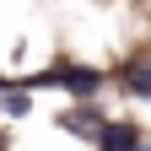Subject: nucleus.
I'll return each mask as SVG.
<instances>
[{"label": "nucleus", "instance_id": "f257e3e1", "mask_svg": "<svg viewBox=\"0 0 151 151\" xmlns=\"http://www.w3.org/2000/svg\"><path fill=\"white\" fill-rule=\"evenodd\" d=\"M27 86H65L76 97H92V92H97V70H86V65H54L43 76H32Z\"/></svg>", "mask_w": 151, "mask_h": 151}, {"label": "nucleus", "instance_id": "f03ea898", "mask_svg": "<svg viewBox=\"0 0 151 151\" xmlns=\"http://www.w3.org/2000/svg\"><path fill=\"white\" fill-rule=\"evenodd\" d=\"M97 151H146V140H140L135 124H108L103 140H97Z\"/></svg>", "mask_w": 151, "mask_h": 151}, {"label": "nucleus", "instance_id": "7ed1b4c3", "mask_svg": "<svg viewBox=\"0 0 151 151\" xmlns=\"http://www.w3.org/2000/svg\"><path fill=\"white\" fill-rule=\"evenodd\" d=\"M65 129H70V135H81V140H103V119H97V113H92V108H76V113H65V119H60Z\"/></svg>", "mask_w": 151, "mask_h": 151}, {"label": "nucleus", "instance_id": "20e7f679", "mask_svg": "<svg viewBox=\"0 0 151 151\" xmlns=\"http://www.w3.org/2000/svg\"><path fill=\"white\" fill-rule=\"evenodd\" d=\"M124 86L135 92V97H151V60H135L124 70Z\"/></svg>", "mask_w": 151, "mask_h": 151}, {"label": "nucleus", "instance_id": "39448f33", "mask_svg": "<svg viewBox=\"0 0 151 151\" xmlns=\"http://www.w3.org/2000/svg\"><path fill=\"white\" fill-rule=\"evenodd\" d=\"M0 108H6L11 119H22V113L32 108V97H27V86H22V92H0Z\"/></svg>", "mask_w": 151, "mask_h": 151}, {"label": "nucleus", "instance_id": "423d86ee", "mask_svg": "<svg viewBox=\"0 0 151 151\" xmlns=\"http://www.w3.org/2000/svg\"><path fill=\"white\" fill-rule=\"evenodd\" d=\"M0 92H6V81H0Z\"/></svg>", "mask_w": 151, "mask_h": 151}]
</instances>
